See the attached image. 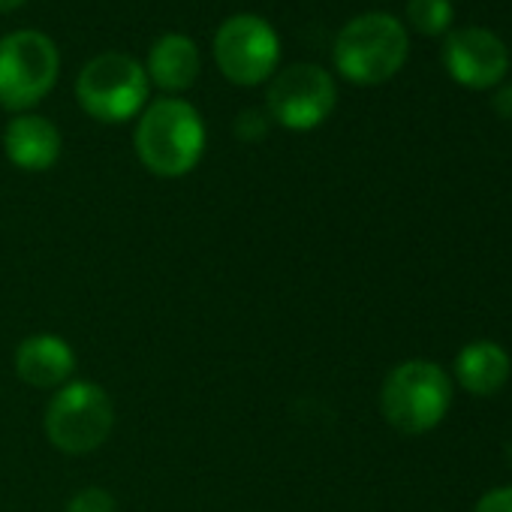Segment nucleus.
<instances>
[{
    "label": "nucleus",
    "mask_w": 512,
    "mask_h": 512,
    "mask_svg": "<svg viewBox=\"0 0 512 512\" xmlns=\"http://www.w3.org/2000/svg\"><path fill=\"white\" fill-rule=\"evenodd\" d=\"M205 121L181 97H160L139 115L133 148L139 163L157 178H184L205 154Z\"/></svg>",
    "instance_id": "f257e3e1"
},
{
    "label": "nucleus",
    "mask_w": 512,
    "mask_h": 512,
    "mask_svg": "<svg viewBox=\"0 0 512 512\" xmlns=\"http://www.w3.org/2000/svg\"><path fill=\"white\" fill-rule=\"evenodd\" d=\"M452 407V380L431 359H407L389 371L380 389L383 419L401 434L437 428Z\"/></svg>",
    "instance_id": "f03ea898"
},
{
    "label": "nucleus",
    "mask_w": 512,
    "mask_h": 512,
    "mask_svg": "<svg viewBox=\"0 0 512 512\" xmlns=\"http://www.w3.org/2000/svg\"><path fill=\"white\" fill-rule=\"evenodd\" d=\"M407 52H410V40L395 16L365 13L341 28L332 58L347 82L383 85L404 67Z\"/></svg>",
    "instance_id": "7ed1b4c3"
},
{
    "label": "nucleus",
    "mask_w": 512,
    "mask_h": 512,
    "mask_svg": "<svg viewBox=\"0 0 512 512\" xmlns=\"http://www.w3.org/2000/svg\"><path fill=\"white\" fill-rule=\"evenodd\" d=\"M115 428V404L109 392L94 380H70L52 392L43 431L64 455L97 452Z\"/></svg>",
    "instance_id": "20e7f679"
},
{
    "label": "nucleus",
    "mask_w": 512,
    "mask_h": 512,
    "mask_svg": "<svg viewBox=\"0 0 512 512\" xmlns=\"http://www.w3.org/2000/svg\"><path fill=\"white\" fill-rule=\"evenodd\" d=\"M79 106L100 124H124L142 115L148 103L145 67L121 52L91 58L76 79Z\"/></svg>",
    "instance_id": "39448f33"
},
{
    "label": "nucleus",
    "mask_w": 512,
    "mask_h": 512,
    "mask_svg": "<svg viewBox=\"0 0 512 512\" xmlns=\"http://www.w3.org/2000/svg\"><path fill=\"white\" fill-rule=\"evenodd\" d=\"M61 55L43 31H13L0 40V106L28 112L55 88Z\"/></svg>",
    "instance_id": "423d86ee"
},
{
    "label": "nucleus",
    "mask_w": 512,
    "mask_h": 512,
    "mask_svg": "<svg viewBox=\"0 0 512 512\" xmlns=\"http://www.w3.org/2000/svg\"><path fill=\"white\" fill-rule=\"evenodd\" d=\"M217 70L241 88H253L269 82L281 64V40L278 31L253 13L229 16L211 43Z\"/></svg>",
    "instance_id": "0eeeda50"
},
{
    "label": "nucleus",
    "mask_w": 512,
    "mask_h": 512,
    "mask_svg": "<svg viewBox=\"0 0 512 512\" xmlns=\"http://www.w3.org/2000/svg\"><path fill=\"white\" fill-rule=\"evenodd\" d=\"M338 103V88L329 70L317 64H293L281 70L266 91V112L287 130L320 127Z\"/></svg>",
    "instance_id": "6e6552de"
},
{
    "label": "nucleus",
    "mask_w": 512,
    "mask_h": 512,
    "mask_svg": "<svg viewBox=\"0 0 512 512\" xmlns=\"http://www.w3.org/2000/svg\"><path fill=\"white\" fill-rule=\"evenodd\" d=\"M443 64L458 85L485 91L506 76L509 52L500 37L485 28H458L443 40Z\"/></svg>",
    "instance_id": "1a4fd4ad"
},
{
    "label": "nucleus",
    "mask_w": 512,
    "mask_h": 512,
    "mask_svg": "<svg viewBox=\"0 0 512 512\" xmlns=\"http://www.w3.org/2000/svg\"><path fill=\"white\" fill-rule=\"evenodd\" d=\"M16 374L31 389H61L76 374V350L52 332L28 335L16 347Z\"/></svg>",
    "instance_id": "9d476101"
},
{
    "label": "nucleus",
    "mask_w": 512,
    "mask_h": 512,
    "mask_svg": "<svg viewBox=\"0 0 512 512\" xmlns=\"http://www.w3.org/2000/svg\"><path fill=\"white\" fill-rule=\"evenodd\" d=\"M61 148H64L61 130L43 115L22 112L4 130V151H7L10 163L25 172L52 169L61 157Z\"/></svg>",
    "instance_id": "9b49d317"
},
{
    "label": "nucleus",
    "mask_w": 512,
    "mask_h": 512,
    "mask_svg": "<svg viewBox=\"0 0 512 512\" xmlns=\"http://www.w3.org/2000/svg\"><path fill=\"white\" fill-rule=\"evenodd\" d=\"M199 70H202V64H199L196 43L187 34H163L148 52L145 76L163 94L175 97V94L193 88V82L199 79Z\"/></svg>",
    "instance_id": "f8f14e48"
},
{
    "label": "nucleus",
    "mask_w": 512,
    "mask_h": 512,
    "mask_svg": "<svg viewBox=\"0 0 512 512\" xmlns=\"http://www.w3.org/2000/svg\"><path fill=\"white\" fill-rule=\"evenodd\" d=\"M512 374L509 353L494 341H470L455 356V380L476 398L497 395Z\"/></svg>",
    "instance_id": "ddd939ff"
},
{
    "label": "nucleus",
    "mask_w": 512,
    "mask_h": 512,
    "mask_svg": "<svg viewBox=\"0 0 512 512\" xmlns=\"http://www.w3.org/2000/svg\"><path fill=\"white\" fill-rule=\"evenodd\" d=\"M407 19L425 37H440L452 25L449 0H407Z\"/></svg>",
    "instance_id": "4468645a"
},
{
    "label": "nucleus",
    "mask_w": 512,
    "mask_h": 512,
    "mask_svg": "<svg viewBox=\"0 0 512 512\" xmlns=\"http://www.w3.org/2000/svg\"><path fill=\"white\" fill-rule=\"evenodd\" d=\"M67 512H118V500L109 488L88 485L67 500Z\"/></svg>",
    "instance_id": "2eb2a0df"
},
{
    "label": "nucleus",
    "mask_w": 512,
    "mask_h": 512,
    "mask_svg": "<svg viewBox=\"0 0 512 512\" xmlns=\"http://www.w3.org/2000/svg\"><path fill=\"white\" fill-rule=\"evenodd\" d=\"M269 127H272V118L263 109H244V112H238V118L232 124V130H235V136L241 142H260V139H266Z\"/></svg>",
    "instance_id": "dca6fc26"
},
{
    "label": "nucleus",
    "mask_w": 512,
    "mask_h": 512,
    "mask_svg": "<svg viewBox=\"0 0 512 512\" xmlns=\"http://www.w3.org/2000/svg\"><path fill=\"white\" fill-rule=\"evenodd\" d=\"M473 512H512V485H500V488H491L485 491Z\"/></svg>",
    "instance_id": "f3484780"
},
{
    "label": "nucleus",
    "mask_w": 512,
    "mask_h": 512,
    "mask_svg": "<svg viewBox=\"0 0 512 512\" xmlns=\"http://www.w3.org/2000/svg\"><path fill=\"white\" fill-rule=\"evenodd\" d=\"M491 109H494L500 118L512 121V85H506V88H500V91L494 94V100H491Z\"/></svg>",
    "instance_id": "a211bd4d"
},
{
    "label": "nucleus",
    "mask_w": 512,
    "mask_h": 512,
    "mask_svg": "<svg viewBox=\"0 0 512 512\" xmlns=\"http://www.w3.org/2000/svg\"><path fill=\"white\" fill-rule=\"evenodd\" d=\"M22 4H28V0H0V13H13V10H19Z\"/></svg>",
    "instance_id": "6ab92c4d"
}]
</instances>
